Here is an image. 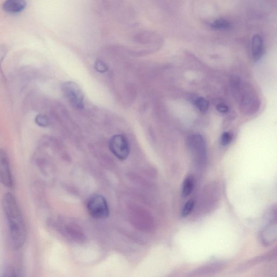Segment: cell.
Masks as SVG:
<instances>
[{
	"label": "cell",
	"mask_w": 277,
	"mask_h": 277,
	"mask_svg": "<svg viewBox=\"0 0 277 277\" xmlns=\"http://www.w3.org/2000/svg\"><path fill=\"white\" fill-rule=\"evenodd\" d=\"M233 85L242 110L246 114L255 113L260 106V101L256 93L250 86L238 79L234 80Z\"/></svg>",
	"instance_id": "2"
},
{
	"label": "cell",
	"mask_w": 277,
	"mask_h": 277,
	"mask_svg": "<svg viewBox=\"0 0 277 277\" xmlns=\"http://www.w3.org/2000/svg\"><path fill=\"white\" fill-rule=\"evenodd\" d=\"M35 123L40 127H47L50 124V120L48 117L43 114H39L35 118Z\"/></svg>",
	"instance_id": "14"
},
{
	"label": "cell",
	"mask_w": 277,
	"mask_h": 277,
	"mask_svg": "<svg viewBox=\"0 0 277 277\" xmlns=\"http://www.w3.org/2000/svg\"><path fill=\"white\" fill-rule=\"evenodd\" d=\"M26 0H6L3 5V10L9 14H18L25 10Z\"/></svg>",
	"instance_id": "8"
},
{
	"label": "cell",
	"mask_w": 277,
	"mask_h": 277,
	"mask_svg": "<svg viewBox=\"0 0 277 277\" xmlns=\"http://www.w3.org/2000/svg\"><path fill=\"white\" fill-rule=\"evenodd\" d=\"M8 47H7L6 44H2L0 45V73H1L3 78L5 80L6 79L2 69V65L7 54H8Z\"/></svg>",
	"instance_id": "13"
},
{
	"label": "cell",
	"mask_w": 277,
	"mask_h": 277,
	"mask_svg": "<svg viewBox=\"0 0 277 277\" xmlns=\"http://www.w3.org/2000/svg\"><path fill=\"white\" fill-rule=\"evenodd\" d=\"M2 207L8 222L10 240L14 249L23 246L27 238V228L23 214L17 199L11 193L4 194Z\"/></svg>",
	"instance_id": "1"
},
{
	"label": "cell",
	"mask_w": 277,
	"mask_h": 277,
	"mask_svg": "<svg viewBox=\"0 0 277 277\" xmlns=\"http://www.w3.org/2000/svg\"><path fill=\"white\" fill-rule=\"evenodd\" d=\"M195 104L198 109L202 113H205L208 109V102L203 97H200L195 100Z\"/></svg>",
	"instance_id": "15"
},
{
	"label": "cell",
	"mask_w": 277,
	"mask_h": 277,
	"mask_svg": "<svg viewBox=\"0 0 277 277\" xmlns=\"http://www.w3.org/2000/svg\"><path fill=\"white\" fill-rule=\"evenodd\" d=\"M188 143L194 158L200 163H204L206 158V145L203 137L199 134L191 135Z\"/></svg>",
	"instance_id": "6"
},
{
	"label": "cell",
	"mask_w": 277,
	"mask_h": 277,
	"mask_svg": "<svg viewBox=\"0 0 277 277\" xmlns=\"http://www.w3.org/2000/svg\"><path fill=\"white\" fill-rule=\"evenodd\" d=\"M216 109L221 114H226L229 111V107L226 104L220 103L217 105Z\"/></svg>",
	"instance_id": "19"
},
{
	"label": "cell",
	"mask_w": 277,
	"mask_h": 277,
	"mask_svg": "<svg viewBox=\"0 0 277 277\" xmlns=\"http://www.w3.org/2000/svg\"><path fill=\"white\" fill-rule=\"evenodd\" d=\"M277 237V227L276 223H273L266 227L261 232L260 238L262 243L266 246L274 243Z\"/></svg>",
	"instance_id": "9"
},
{
	"label": "cell",
	"mask_w": 277,
	"mask_h": 277,
	"mask_svg": "<svg viewBox=\"0 0 277 277\" xmlns=\"http://www.w3.org/2000/svg\"><path fill=\"white\" fill-rule=\"evenodd\" d=\"M110 152L122 161L126 160L130 153V145L128 140L123 134H117L109 141Z\"/></svg>",
	"instance_id": "5"
},
{
	"label": "cell",
	"mask_w": 277,
	"mask_h": 277,
	"mask_svg": "<svg viewBox=\"0 0 277 277\" xmlns=\"http://www.w3.org/2000/svg\"><path fill=\"white\" fill-rule=\"evenodd\" d=\"M233 139V136L229 132H224L221 137V144L223 146H228Z\"/></svg>",
	"instance_id": "17"
},
{
	"label": "cell",
	"mask_w": 277,
	"mask_h": 277,
	"mask_svg": "<svg viewBox=\"0 0 277 277\" xmlns=\"http://www.w3.org/2000/svg\"><path fill=\"white\" fill-rule=\"evenodd\" d=\"M95 69L99 72L103 73L107 70V67L105 64L101 61H98L95 63Z\"/></svg>",
	"instance_id": "18"
},
{
	"label": "cell",
	"mask_w": 277,
	"mask_h": 277,
	"mask_svg": "<svg viewBox=\"0 0 277 277\" xmlns=\"http://www.w3.org/2000/svg\"><path fill=\"white\" fill-rule=\"evenodd\" d=\"M194 180L193 177H187L183 183L182 194L184 197H188L191 194L194 189Z\"/></svg>",
	"instance_id": "11"
},
{
	"label": "cell",
	"mask_w": 277,
	"mask_h": 277,
	"mask_svg": "<svg viewBox=\"0 0 277 277\" xmlns=\"http://www.w3.org/2000/svg\"><path fill=\"white\" fill-rule=\"evenodd\" d=\"M212 28L217 30H227L231 27L230 22L224 19H219L214 21L211 25Z\"/></svg>",
	"instance_id": "12"
},
{
	"label": "cell",
	"mask_w": 277,
	"mask_h": 277,
	"mask_svg": "<svg viewBox=\"0 0 277 277\" xmlns=\"http://www.w3.org/2000/svg\"><path fill=\"white\" fill-rule=\"evenodd\" d=\"M194 204H195V202L193 200H190L187 202L183 209L182 215L183 217L189 215L193 209Z\"/></svg>",
	"instance_id": "16"
},
{
	"label": "cell",
	"mask_w": 277,
	"mask_h": 277,
	"mask_svg": "<svg viewBox=\"0 0 277 277\" xmlns=\"http://www.w3.org/2000/svg\"><path fill=\"white\" fill-rule=\"evenodd\" d=\"M88 211L92 218L103 220L108 218L109 209L105 198L101 195H94L90 198L87 205Z\"/></svg>",
	"instance_id": "3"
},
{
	"label": "cell",
	"mask_w": 277,
	"mask_h": 277,
	"mask_svg": "<svg viewBox=\"0 0 277 277\" xmlns=\"http://www.w3.org/2000/svg\"><path fill=\"white\" fill-rule=\"evenodd\" d=\"M62 88L65 98L74 108H84V94L78 84L72 81L66 82Z\"/></svg>",
	"instance_id": "4"
},
{
	"label": "cell",
	"mask_w": 277,
	"mask_h": 277,
	"mask_svg": "<svg viewBox=\"0 0 277 277\" xmlns=\"http://www.w3.org/2000/svg\"><path fill=\"white\" fill-rule=\"evenodd\" d=\"M252 56L255 61H258L264 53V43L262 37L259 35H255L252 37L251 43Z\"/></svg>",
	"instance_id": "10"
},
{
	"label": "cell",
	"mask_w": 277,
	"mask_h": 277,
	"mask_svg": "<svg viewBox=\"0 0 277 277\" xmlns=\"http://www.w3.org/2000/svg\"><path fill=\"white\" fill-rule=\"evenodd\" d=\"M0 183L7 188H12L13 185L9 156L3 149H0Z\"/></svg>",
	"instance_id": "7"
}]
</instances>
